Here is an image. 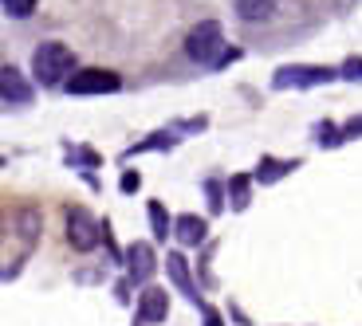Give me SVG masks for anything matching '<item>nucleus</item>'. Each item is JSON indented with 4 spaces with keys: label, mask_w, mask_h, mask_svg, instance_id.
<instances>
[{
    "label": "nucleus",
    "mask_w": 362,
    "mask_h": 326,
    "mask_svg": "<svg viewBox=\"0 0 362 326\" xmlns=\"http://www.w3.org/2000/svg\"><path fill=\"white\" fill-rule=\"evenodd\" d=\"M32 71H36V79L44 87H59V83H67L75 75V55L64 44H44L36 52V59H32Z\"/></svg>",
    "instance_id": "f257e3e1"
},
{
    "label": "nucleus",
    "mask_w": 362,
    "mask_h": 326,
    "mask_svg": "<svg viewBox=\"0 0 362 326\" xmlns=\"http://www.w3.org/2000/svg\"><path fill=\"white\" fill-rule=\"evenodd\" d=\"M245 200H248V181H245V177H236V181H233V205L240 209Z\"/></svg>",
    "instance_id": "9b49d317"
},
{
    "label": "nucleus",
    "mask_w": 362,
    "mask_h": 326,
    "mask_svg": "<svg viewBox=\"0 0 362 326\" xmlns=\"http://www.w3.org/2000/svg\"><path fill=\"white\" fill-rule=\"evenodd\" d=\"M0 95H4V102H12V107H16V102H32V91H28V83L20 79V71L16 67H0Z\"/></svg>",
    "instance_id": "20e7f679"
},
{
    "label": "nucleus",
    "mask_w": 362,
    "mask_h": 326,
    "mask_svg": "<svg viewBox=\"0 0 362 326\" xmlns=\"http://www.w3.org/2000/svg\"><path fill=\"white\" fill-rule=\"evenodd\" d=\"M221 44H225V36H221V24L205 20V24H197V28L189 32V40H185V52H189V59H197V64H217V59H221Z\"/></svg>",
    "instance_id": "f03ea898"
},
{
    "label": "nucleus",
    "mask_w": 362,
    "mask_h": 326,
    "mask_svg": "<svg viewBox=\"0 0 362 326\" xmlns=\"http://www.w3.org/2000/svg\"><path fill=\"white\" fill-rule=\"evenodd\" d=\"M165 318V291H146L142 299V322H162Z\"/></svg>",
    "instance_id": "423d86ee"
},
{
    "label": "nucleus",
    "mask_w": 362,
    "mask_h": 326,
    "mask_svg": "<svg viewBox=\"0 0 362 326\" xmlns=\"http://www.w3.org/2000/svg\"><path fill=\"white\" fill-rule=\"evenodd\" d=\"M331 79V71H319V67H288V71L276 75V87H311V83H323Z\"/></svg>",
    "instance_id": "39448f33"
},
{
    "label": "nucleus",
    "mask_w": 362,
    "mask_h": 326,
    "mask_svg": "<svg viewBox=\"0 0 362 326\" xmlns=\"http://www.w3.org/2000/svg\"><path fill=\"white\" fill-rule=\"evenodd\" d=\"M205 326H217V315H213V310H209V318H205Z\"/></svg>",
    "instance_id": "ddd939ff"
},
{
    "label": "nucleus",
    "mask_w": 362,
    "mask_h": 326,
    "mask_svg": "<svg viewBox=\"0 0 362 326\" xmlns=\"http://www.w3.org/2000/svg\"><path fill=\"white\" fill-rule=\"evenodd\" d=\"M67 91L71 95H107L118 91V75L107 71V67H87V71H75L67 79Z\"/></svg>",
    "instance_id": "7ed1b4c3"
},
{
    "label": "nucleus",
    "mask_w": 362,
    "mask_h": 326,
    "mask_svg": "<svg viewBox=\"0 0 362 326\" xmlns=\"http://www.w3.org/2000/svg\"><path fill=\"white\" fill-rule=\"evenodd\" d=\"M272 8H276V0H236V12H240V20H268Z\"/></svg>",
    "instance_id": "0eeeda50"
},
{
    "label": "nucleus",
    "mask_w": 362,
    "mask_h": 326,
    "mask_svg": "<svg viewBox=\"0 0 362 326\" xmlns=\"http://www.w3.org/2000/svg\"><path fill=\"white\" fill-rule=\"evenodd\" d=\"M4 8H8L12 16H32V12H36V0H4Z\"/></svg>",
    "instance_id": "9d476101"
},
{
    "label": "nucleus",
    "mask_w": 362,
    "mask_h": 326,
    "mask_svg": "<svg viewBox=\"0 0 362 326\" xmlns=\"http://www.w3.org/2000/svg\"><path fill=\"white\" fill-rule=\"evenodd\" d=\"M71 240H75V244H83V248H90V244H95V232L87 228V220L71 217Z\"/></svg>",
    "instance_id": "1a4fd4ad"
},
{
    "label": "nucleus",
    "mask_w": 362,
    "mask_h": 326,
    "mask_svg": "<svg viewBox=\"0 0 362 326\" xmlns=\"http://www.w3.org/2000/svg\"><path fill=\"white\" fill-rule=\"evenodd\" d=\"M150 217H154V232H158V236L170 232V228H165V212H162V205H150Z\"/></svg>",
    "instance_id": "f8f14e48"
},
{
    "label": "nucleus",
    "mask_w": 362,
    "mask_h": 326,
    "mask_svg": "<svg viewBox=\"0 0 362 326\" xmlns=\"http://www.w3.org/2000/svg\"><path fill=\"white\" fill-rule=\"evenodd\" d=\"M201 236H205V224L197 217H181L177 220V240L181 244H201Z\"/></svg>",
    "instance_id": "6e6552de"
}]
</instances>
